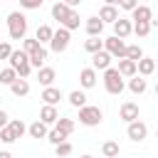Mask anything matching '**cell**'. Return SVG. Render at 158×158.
<instances>
[{
	"mask_svg": "<svg viewBox=\"0 0 158 158\" xmlns=\"http://www.w3.org/2000/svg\"><path fill=\"white\" fill-rule=\"evenodd\" d=\"M126 136H128L133 143H141V141H146V136H148V126L136 118V121H131V123L126 126Z\"/></svg>",
	"mask_w": 158,
	"mask_h": 158,
	"instance_id": "6",
	"label": "cell"
},
{
	"mask_svg": "<svg viewBox=\"0 0 158 158\" xmlns=\"http://www.w3.org/2000/svg\"><path fill=\"white\" fill-rule=\"evenodd\" d=\"M67 99H69V104H72L74 109H81V106L86 104V94H84L81 89H74V91H72V94H69Z\"/></svg>",
	"mask_w": 158,
	"mask_h": 158,
	"instance_id": "28",
	"label": "cell"
},
{
	"mask_svg": "<svg viewBox=\"0 0 158 158\" xmlns=\"http://www.w3.org/2000/svg\"><path fill=\"white\" fill-rule=\"evenodd\" d=\"M111 59H114V57H111L106 49H99V52H94V54H91V67H94L96 72H99V69L104 72V69H109V67H111Z\"/></svg>",
	"mask_w": 158,
	"mask_h": 158,
	"instance_id": "8",
	"label": "cell"
},
{
	"mask_svg": "<svg viewBox=\"0 0 158 158\" xmlns=\"http://www.w3.org/2000/svg\"><path fill=\"white\" fill-rule=\"evenodd\" d=\"M15 79H17V72H15L12 67H7V69H2V72H0V84L10 86V84H12Z\"/></svg>",
	"mask_w": 158,
	"mask_h": 158,
	"instance_id": "34",
	"label": "cell"
},
{
	"mask_svg": "<svg viewBox=\"0 0 158 158\" xmlns=\"http://www.w3.org/2000/svg\"><path fill=\"white\" fill-rule=\"evenodd\" d=\"M62 2H64V5H69V7H72V10H77V5H79V2H81V0H62Z\"/></svg>",
	"mask_w": 158,
	"mask_h": 158,
	"instance_id": "44",
	"label": "cell"
},
{
	"mask_svg": "<svg viewBox=\"0 0 158 158\" xmlns=\"http://www.w3.org/2000/svg\"><path fill=\"white\" fill-rule=\"evenodd\" d=\"M0 109H2V96H0Z\"/></svg>",
	"mask_w": 158,
	"mask_h": 158,
	"instance_id": "49",
	"label": "cell"
},
{
	"mask_svg": "<svg viewBox=\"0 0 158 158\" xmlns=\"http://www.w3.org/2000/svg\"><path fill=\"white\" fill-rule=\"evenodd\" d=\"M116 69H118V74H121L123 79H126V77L131 79V77L138 74V72H136V62H133V59H126V57L118 59V67H116Z\"/></svg>",
	"mask_w": 158,
	"mask_h": 158,
	"instance_id": "15",
	"label": "cell"
},
{
	"mask_svg": "<svg viewBox=\"0 0 158 158\" xmlns=\"http://www.w3.org/2000/svg\"><path fill=\"white\" fill-rule=\"evenodd\" d=\"M99 20H101L104 25H106V22L114 25V22L118 20V7H116V5H104V7L99 10Z\"/></svg>",
	"mask_w": 158,
	"mask_h": 158,
	"instance_id": "14",
	"label": "cell"
},
{
	"mask_svg": "<svg viewBox=\"0 0 158 158\" xmlns=\"http://www.w3.org/2000/svg\"><path fill=\"white\" fill-rule=\"evenodd\" d=\"M156 136H158V131H156Z\"/></svg>",
	"mask_w": 158,
	"mask_h": 158,
	"instance_id": "51",
	"label": "cell"
},
{
	"mask_svg": "<svg viewBox=\"0 0 158 158\" xmlns=\"http://www.w3.org/2000/svg\"><path fill=\"white\" fill-rule=\"evenodd\" d=\"M79 22H81V20H79V12H77V10H69V15H67L59 25H62V27H67V30L72 32V30H79Z\"/></svg>",
	"mask_w": 158,
	"mask_h": 158,
	"instance_id": "24",
	"label": "cell"
},
{
	"mask_svg": "<svg viewBox=\"0 0 158 158\" xmlns=\"http://www.w3.org/2000/svg\"><path fill=\"white\" fill-rule=\"evenodd\" d=\"M156 96H158V84H156Z\"/></svg>",
	"mask_w": 158,
	"mask_h": 158,
	"instance_id": "48",
	"label": "cell"
},
{
	"mask_svg": "<svg viewBox=\"0 0 158 158\" xmlns=\"http://www.w3.org/2000/svg\"><path fill=\"white\" fill-rule=\"evenodd\" d=\"M104 89H106L111 96H118V94H123V89H126V81H123V77L118 74V69H116V67H109V69H104Z\"/></svg>",
	"mask_w": 158,
	"mask_h": 158,
	"instance_id": "1",
	"label": "cell"
},
{
	"mask_svg": "<svg viewBox=\"0 0 158 158\" xmlns=\"http://www.w3.org/2000/svg\"><path fill=\"white\" fill-rule=\"evenodd\" d=\"M69 10H72V7H69V5H64V2H62V0H57V2H54V5H52V17H54V20H57V22H62V20H64V17H67V15H69Z\"/></svg>",
	"mask_w": 158,
	"mask_h": 158,
	"instance_id": "23",
	"label": "cell"
},
{
	"mask_svg": "<svg viewBox=\"0 0 158 158\" xmlns=\"http://www.w3.org/2000/svg\"><path fill=\"white\" fill-rule=\"evenodd\" d=\"M7 32H10L12 40H25V35H27V17L20 10L7 15Z\"/></svg>",
	"mask_w": 158,
	"mask_h": 158,
	"instance_id": "2",
	"label": "cell"
},
{
	"mask_svg": "<svg viewBox=\"0 0 158 158\" xmlns=\"http://www.w3.org/2000/svg\"><path fill=\"white\" fill-rule=\"evenodd\" d=\"M47 141H49L52 146H57V143H62V141H67V133H64V131H59V128L54 126L52 131H47Z\"/></svg>",
	"mask_w": 158,
	"mask_h": 158,
	"instance_id": "32",
	"label": "cell"
},
{
	"mask_svg": "<svg viewBox=\"0 0 158 158\" xmlns=\"http://www.w3.org/2000/svg\"><path fill=\"white\" fill-rule=\"evenodd\" d=\"M7 126L12 128L15 138H22V136L27 133V126H25V121H22V118H10V123H7Z\"/></svg>",
	"mask_w": 158,
	"mask_h": 158,
	"instance_id": "29",
	"label": "cell"
},
{
	"mask_svg": "<svg viewBox=\"0 0 158 158\" xmlns=\"http://www.w3.org/2000/svg\"><path fill=\"white\" fill-rule=\"evenodd\" d=\"M101 118H104V114H101L99 106H89V104H84V106L79 109V123H84V126H99Z\"/></svg>",
	"mask_w": 158,
	"mask_h": 158,
	"instance_id": "4",
	"label": "cell"
},
{
	"mask_svg": "<svg viewBox=\"0 0 158 158\" xmlns=\"http://www.w3.org/2000/svg\"><path fill=\"white\" fill-rule=\"evenodd\" d=\"M101 153H104V158H118L121 148H118L116 141H104L101 143Z\"/></svg>",
	"mask_w": 158,
	"mask_h": 158,
	"instance_id": "27",
	"label": "cell"
},
{
	"mask_svg": "<svg viewBox=\"0 0 158 158\" xmlns=\"http://www.w3.org/2000/svg\"><path fill=\"white\" fill-rule=\"evenodd\" d=\"M57 118H59V111H57V106H52V104H44V106L40 109V121H42V123H47V126H54V123H57Z\"/></svg>",
	"mask_w": 158,
	"mask_h": 158,
	"instance_id": "9",
	"label": "cell"
},
{
	"mask_svg": "<svg viewBox=\"0 0 158 158\" xmlns=\"http://www.w3.org/2000/svg\"><path fill=\"white\" fill-rule=\"evenodd\" d=\"M52 35H54V30H52L49 25H40V27H37V32H35V40H37L40 44H49Z\"/></svg>",
	"mask_w": 158,
	"mask_h": 158,
	"instance_id": "21",
	"label": "cell"
},
{
	"mask_svg": "<svg viewBox=\"0 0 158 158\" xmlns=\"http://www.w3.org/2000/svg\"><path fill=\"white\" fill-rule=\"evenodd\" d=\"M131 32H133V22H131V20H126V17H118V20L114 22V35H116V37L126 40Z\"/></svg>",
	"mask_w": 158,
	"mask_h": 158,
	"instance_id": "12",
	"label": "cell"
},
{
	"mask_svg": "<svg viewBox=\"0 0 158 158\" xmlns=\"http://www.w3.org/2000/svg\"><path fill=\"white\" fill-rule=\"evenodd\" d=\"M131 20H133V22H151V20H153V10H151L148 5H136V7L131 10Z\"/></svg>",
	"mask_w": 158,
	"mask_h": 158,
	"instance_id": "10",
	"label": "cell"
},
{
	"mask_svg": "<svg viewBox=\"0 0 158 158\" xmlns=\"http://www.w3.org/2000/svg\"><path fill=\"white\" fill-rule=\"evenodd\" d=\"M104 49H106L111 57H116V59L126 57V42H123L121 37H116V35H111V37L104 40Z\"/></svg>",
	"mask_w": 158,
	"mask_h": 158,
	"instance_id": "5",
	"label": "cell"
},
{
	"mask_svg": "<svg viewBox=\"0 0 158 158\" xmlns=\"http://www.w3.org/2000/svg\"><path fill=\"white\" fill-rule=\"evenodd\" d=\"M27 57H30V64H32V69H40V67L44 64V59H47V49L40 44V47H37V49H32Z\"/></svg>",
	"mask_w": 158,
	"mask_h": 158,
	"instance_id": "19",
	"label": "cell"
},
{
	"mask_svg": "<svg viewBox=\"0 0 158 158\" xmlns=\"http://www.w3.org/2000/svg\"><path fill=\"white\" fill-rule=\"evenodd\" d=\"M44 104H52V106H57L59 101H62V91L57 89V86H44V91H42V96H40Z\"/></svg>",
	"mask_w": 158,
	"mask_h": 158,
	"instance_id": "18",
	"label": "cell"
},
{
	"mask_svg": "<svg viewBox=\"0 0 158 158\" xmlns=\"http://www.w3.org/2000/svg\"><path fill=\"white\" fill-rule=\"evenodd\" d=\"M128 89H131L133 94H143V91L148 89V84H146V79H143L141 74H136V77L128 79Z\"/></svg>",
	"mask_w": 158,
	"mask_h": 158,
	"instance_id": "26",
	"label": "cell"
},
{
	"mask_svg": "<svg viewBox=\"0 0 158 158\" xmlns=\"http://www.w3.org/2000/svg\"><path fill=\"white\" fill-rule=\"evenodd\" d=\"M84 49H86L89 54H94V52L104 49V40H101V37H89V40L84 42Z\"/></svg>",
	"mask_w": 158,
	"mask_h": 158,
	"instance_id": "30",
	"label": "cell"
},
{
	"mask_svg": "<svg viewBox=\"0 0 158 158\" xmlns=\"http://www.w3.org/2000/svg\"><path fill=\"white\" fill-rule=\"evenodd\" d=\"M15 72H17V77L27 79V77H30V72H32V64H30V62H25V64H20V67H17Z\"/></svg>",
	"mask_w": 158,
	"mask_h": 158,
	"instance_id": "40",
	"label": "cell"
},
{
	"mask_svg": "<svg viewBox=\"0 0 158 158\" xmlns=\"http://www.w3.org/2000/svg\"><path fill=\"white\" fill-rule=\"evenodd\" d=\"M27 133H30L32 138H47V123H42V121L37 118L35 123L27 126Z\"/></svg>",
	"mask_w": 158,
	"mask_h": 158,
	"instance_id": "22",
	"label": "cell"
},
{
	"mask_svg": "<svg viewBox=\"0 0 158 158\" xmlns=\"http://www.w3.org/2000/svg\"><path fill=\"white\" fill-rule=\"evenodd\" d=\"M136 72H138L141 77H151V74L156 72V59H151V57H141V59L136 62Z\"/></svg>",
	"mask_w": 158,
	"mask_h": 158,
	"instance_id": "16",
	"label": "cell"
},
{
	"mask_svg": "<svg viewBox=\"0 0 158 158\" xmlns=\"http://www.w3.org/2000/svg\"><path fill=\"white\" fill-rule=\"evenodd\" d=\"M37 47H40V42H37V40H35V37H32V40H27V37H25V40H22V49H25V52H27V54H30V52H32V49H37Z\"/></svg>",
	"mask_w": 158,
	"mask_h": 158,
	"instance_id": "39",
	"label": "cell"
},
{
	"mask_svg": "<svg viewBox=\"0 0 158 158\" xmlns=\"http://www.w3.org/2000/svg\"><path fill=\"white\" fill-rule=\"evenodd\" d=\"M10 91H12L15 96H27V94H30V81L22 79V77H17V79L10 84Z\"/></svg>",
	"mask_w": 158,
	"mask_h": 158,
	"instance_id": "20",
	"label": "cell"
},
{
	"mask_svg": "<svg viewBox=\"0 0 158 158\" xmlns=\"http://www.w3.org/2000/svg\"><path fill=\"white\" fill-rule=\"evenodd\" d=\"M54 126H57L59 131H64L67 136H72V133H74V118H64V116H59Z\"/></svg>",
	"mask_w": 158,
	"mask_h": 158,
	"instance_id": "31",
	"label": "cell"
},
{
	"mask_svg": "<svg viewBox=\"0 0 158 158\" xmlns=\"http://www.w3.org/2000/svg\"><path fill=\"white\" fill-rule=\"evenodd\" d=\"M44 0H20V7L22 10H40Z\"/></svg>",
	"mask_w": 158,
	"mask_h": 158,
	"instance_id": "38",
	"label": "cell"
},
{
	"mask_svg": "<svg viewBox=\"0 0 158 158\" xmlns=\"http://www.w3.org/2000/svg\"><path fill=\"white\" fill-rule=\"evenodd\" d=\"M118 118L126 121V123L136 121V118H138V104H136V101H123L121 109H118Z\"/></svg>",
	"mask_w": 158,
	"mask_h": 158,
	"instance_id": "7",
	"label": "cell"
},
{
	"mask_svg": "<svg viewBox=\"0 0 158 158\" xmlns=\"http://www.w3.org/2000/svg\"><path fill=\"white\" fill-rule=\"evenodd\" d=\"M54 79H57V72H54L52 67H40V69H37V81H40L42 86H52Z\"/></svg>",
	"mask_w": 158,
	"mask_h": 158,
	"instance_id": "17",
	"label": "cell"
},
{
	"mask_svg": "<svg viewBox=\"0 0 158 158\" xmlns=\"http://www.w3.org/2000/svg\"><path fill=\"white\" fill-rule=\"evenodd\" d=\"M10 54H12L10 42H0V59H10Z\"/></svg>",
	"mask_w": 158,
	"mask_h": 158,
	"instance_id": "41",
	"label": "cell"
},
{
	"mask_svg": "<svg viewBox=\"0 0 158 158\" xmlns=\"http://www.w3.org/2000/svg\"><path fill=\"white\" fill-rule=\"evenodd\" d=\"M0 42H2V37H0Z\"/></svg>",
	"mask_w": 158,
	"mask_h": 158,
	"instance_id": "50",
	"label": "cell"
},
{
	"mask_svg": "<svg viewBox=\"0 0 158 158\" xmlns=\"http://www.w3.org/2000/svg\"><path fill=\"white\" fill-rule=\"evenodd\" d=\"M116 5H118L121 10H126V12H131V10H133V7L138 5V0H118Z\"/></svg>",
	"mask_w": 158,
	"mask_h": 158,
	"instance_id": "42",
	"label": "cell"
},
{
	"mask_svg": "<svg viewBox=\"0 0 158 158\" xmlns=\"http://www.w3.org/2000/svg\"><path fill=\"white\" fill-rule=\"evenodd\" d=\"M7 62H10V67H12V69H17L20 64L30 62V57H27V52H25V49H12V54H10V59H7Z\"/></svg>",
	"mask_w": 158,
	"mask_h": 158,
	"instance_id": "25",
	"label": "cell"
},
{
	"mask_svg": "<svg viewBox=\"0 0 158 158\" xmlns=\"http://www.w3.org/2000/svg\"><path fill=\"white\" fill-rule=\"evenodd\" d=\"M7 123H10V116H7V114L0 109V128H2V126H7Z\"/></svg>",
	"mask_w": 158,
	"mask_h": 158,
	"instance_id": "43",
	"label": "cell"
},
{
	"mask_svg": "<svg viewBox=\"0 0 158 158\" xmlns=\"http://www.w3.org/2000/svg\"><path fill=\"white\" fill-rule=\"evenodd\" d=\"M0 158H12V153L10 151H0Z\"/></svg>",
	"mask_w": 158,
	"mask_h": 158,
	"instance_id": "45",
	"label": "cell"
},
{
	"mask_svg": "<svg viewBox=\"0 0 158 158\" xmlns=\"http://www.w3.org/2000/svg\"><path fill=\"white\" fill-rule=\"evenodd\" d=\"M148 32H151V22H133V35L148 37Z\"/></svg>",
	"mask_w": 158,
	"mask_h": 158,
	"instance_id": "36",
	"label": "cell"
},
{
	"mask_svg": "<svg viewBox=\"0 0 158 158\" xmlns=\"http://www.w3.org/2000/svg\"><path fill=\"white\" fill-rule=\"evenodd\" d=\"M81 158H94V156H89V153H86V156H81Z\"/></svg>",
	"mask_w": 158,
	"mask_h": 158,
	"instance_id": "47",
	"label": "cell"
},
{
	"mask_svg": "<svg viewBox=\"0 0 158 158\" xmlns=\"http://www.w3.org/2000/svg\"><path fill=\"white\" fill-rule=\"evenodd\" d=\"M84 30H86V35H89V37H101V32H104V22L99 20V15H94V17H86V22H84Z\"/></svg>",
	"mask_w": 158,
	"mask_h": 158,
	"instance_id": "11",
	"label": "cell"
},
{
	"mask_svg": "<svg viewBox=\"0 0 158 158\" xmlns=\"http://www.w3.org/2000/svg\"><path fill=\"white\" fill-rule=\"evenodd\" d=\"M69 40H72V32L59 25V30H54V35H52V40H49V49H52L54 54H62V52H67Z\"/></svg>",
	"mask_w": 158,
	"mask_h": 158,
	"instance_id": "3",
	"label": "cell"
},
{
	"mask_svg": "<svg viewBox=\"0 0 158 158\" xmlns=\"http://www.w3.org/2000/svg\"><path fill=\"white\" fill-rule=\"evenodd\" d=\"M0 141H2V143H15V141H17L10 126H2V128H0Z\"/></svg>",
	"mask_w": 158,
	"mask_h": 158,
	"instance_id": "37",
	"label": "cell"
},
{
	"mask_svg": "<svg viewBox=\"0 0 158 158\" xmlns=\"http://www.w3.org/2000/svg\"><path fill=\"white\" fill-rule=\"evenodd\" d=\"M79 84H81V89H91L96 84V69L94 67H84L79 72Z\"/></svg>",
	"mask_w": 158,
	"mask_h": 158,
	"instance_id": "13",
	"label": "cell"
},
{
	"mask_svg": "<svg viewBox=\"0 0 158 158\" xmlns=\"http://www.w3.org/2000/svg\"><path fill=\"white\" fill-rule=\"evenodd\" d=\"M118 0H104V5H116Z\"/></svg>",
	"mask_w": 158,
	"mask_h": 158,
	"instance_id": "46",
	"label": "cell"
},
{
	"mask_svg": "<svg viewBox=\"0 0 158 158\" xmlns=\"http://www.w3.org/2000/svg\"><path fill=\"white\" fill-rule=\"evenodd\" d=\"M54 153H57V158H67V156H72V143H69V141L57 143V146H54Z\"/></svg>",
	"mask_w": 158,
	"mask_h": 158,
	"instance_id": "35",
	"label": "cell"
},
{
	"mask_svg": "<svg viewBox=\"0 0 158 158\" xmlns=\"http://www.w3.org/2000/svg\"><path fill=\"white\" fill-rule=\"evenodd\" d=\"M143 57V49H141V44H126V59H133V62H138Z\"/></svg>",
	"mask_w": 158,
	"mask_h": 158,
	"instance_id": "33",
	"label": "cell"
}]
</instances>
